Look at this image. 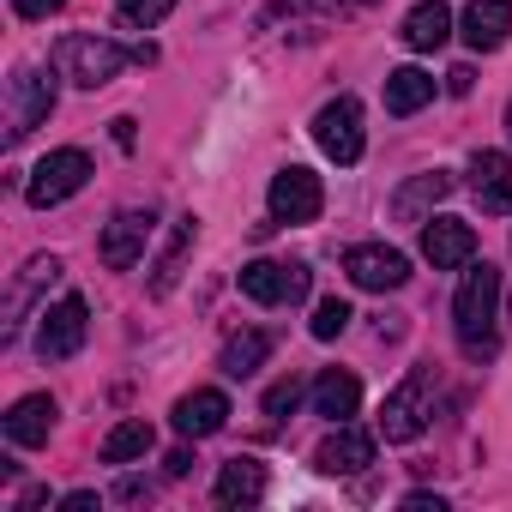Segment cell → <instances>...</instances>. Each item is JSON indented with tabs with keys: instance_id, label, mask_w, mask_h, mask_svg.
Returning a JSON list of instances; mask_svg holds the SVG:
<instances>
[{
	"instance_id": "cell-1",
	"label": "cell",
	"mask_w": 512,
	"mask_h": 512,
	"mask_svg": "<svg viewBox=\"0 0 512 512\" xmlns=\"http://www.w3.org/2000/svg\"><path fill=\"white\" fill-rule=\"evenodd\" d=\"M494 314H500V272L482 260V266L464 272V284H458V296H452L458 350H464L470 362H488V356L500 350V338H494Z\"/></svg>"
},
{
	"instance_id": "cell-2",
	"label": "cell",
	"mask_w": 512,
	"mask_h": 512,
	"mask_svg": "<svg viewBox=\"0 0 512 512\" xmlns=\"http://www.w3.org/2000/svg\"><path fill=\"white\" fill-rule=\"evenodd\" d=\"M127 61H133V49H121L109 37H61L55 43V73L73 79V85H85V91H103Z\"/></svg>"
},
{
	"instance_id": "cell-3",
	"label": "cell",
	"mask_w": 512,
	"mask_h": 512,
	"mask_svg": "<svg viewBox=\"0 0 512 512\" xmlns=\"http://www.w3.org/2000/svg\"><path fill=\"white\" fill-rule=\"evenodd\" d=\"M49 109H55V73H43V67H19L13 85H7V145L31 139V133L49 121Z\"/></svg>"
},
{
	"instance_id": "cell-4",
	"label": "cell",
	"mask_w": 512,
	"mask_h": 512,
	"mask_svg": "<svg viewBox=\"0 0 512 512\" xmlns=\"http://www.w3.org/2000/svg\"><path fill=\"white\" fill-rule=\"evenodd\" d=\"M85 181H91V157H85L79 145H61V151H49V157L31 169V181H25V199H31L37 211H49V205L73 199Z\"/></svg>"
},
{
	"instance_id": "cell-5",
	"label": "cell",
	"mask_w": 512,
	"mask_h": 512,
	"mask_svg": "<svg viewBox=\"0 0 512 512\" xmlns=\"http://www.w3.org/2000/svg\"><path fill=\"white\" fill-rule=\"evenodd\" d=\"M314 145L338 163V169H350V163H362V103L356 97H338V103H326L320 115H314Z\"/></svg>"
},
{
	"instance_id": "cell-6",
	"label": "cell",
	"mask_w": 512,
	"mask_h": 512,
	"mask_svg": "<svg viewBox=\"0 0 512 512\" xmlns=\"http://www.w3.org/2000/svg\"><path fill=\"white\" fill-rule=\"evenodd\" d=\"M308 284H314V272H308L302 260H290V266H278V260H253V266H241V296H247V302H260V308L302 302Z\"/></svg>"
},
{
	"instance_id": "cell-7",
	"label": "cell",
	"mask_w": 512,
	"mask_h": 512,
	"mask_svg": "<svg viewBox=\"0 0 512 512\" xmlns=\"http://www.w3.org/2000/svg\"><path fill=\"white\" fill-rule=\"evenodd\" d=\"M266 205H272V223H314V217H320V205H326V187H320V175H314V169L290 163V169H278V175H272Z\"/></svg>"
},
{
	"instance_id": "cell-8",
	"label": "cell",
	"mask_w": 512,
	"mask_h": 512,
	"mask_svg": "<svg viewBox=\"0 0 512 512\" xmlns=\"http://www.w3.org/2000/svg\"><path fill=\"white\" fill-rule=\"evenodd\" d=\"M85 332H91V308H85V296H61L55 308H43L37 356H43V362H67V356H79Z\"/></svg>"
},
{
	"instance_id": "cell-9",
	"label": "cell",
	"mask_w": 512,
	"mask_h": 512,
	"mask_svg": "<svg viewBox=\"0 0 512 512\" xmlns=\"http://www.w3.org/2000/svg\"><path fill=\"white\" fill-rule=\"evenodd\" d=\"M344 272H350L356 290H374V296L410 284V260H404L398 247H386V241H362V247H350V253H344Z\"/></svg>"
},
{
	"instance_id": "cell-10",
	"label": "cell",
	"mask_w": 512,
	"mask_h": 512,
	"mask_svg": "<svg viewBox=\"0 0 512 512\" xmlns=\"http://www.w3.org/2000/svg\"><path fill=\"white\" fill-rule=\"evenodd\" d=\"M428 368H410L404 374V386L386 398V410H380V434L392 440V446H404V440H416L422 428H428Z\"/></svg>"
},
{
	"instance_id": "cell-11",
	"label": "cell",
	"mask_w": 512,
	"mask_h": 512,
	"mask_svg": "<svg viewBox=\"0 0 512 512\" xmlns=\"http://www.w3.org/2000/svg\"><path fill=\"white\" fill-rule=\"evenodd\" d=\"M422 260H428L434 272L470 266V260H476V229L458 223V217H428V223H422Z\"/></svg>"
},
{
	"instance_id": "cell-12",
	"label": "cell",
	"mask_w": 512,
	"mask_h": 512,
	"mask_svg": "<svg viewBox=\"0 0 512 512\" xmlns=\"http://www.w3.org/2000/svg\"><path fill=\"white\" fill-rule=\"evenodd\" d=\"M151 223H157L151 211H115V217H109V229H103V247H97L109 272H127V266H139V260H145Z\"/></svg>"
},
{
	"instance_id": "cell-13",
	"label": "cell",
	"mask_w": 512,
	"mask_h": 512,
	"mask_svg": "<svg viewBox=\"0 0 512 512\" xmlns=\"http://www.w3.org/2000/svg\"><path fill=\"white\" fill-rule=\"evenodd\" d=\"M470 193L488 217L512 211V157L506 151H476L470 157Z\"/></svg>"
},
{
	"instance_id": "cell-14",
	"label": "cell",
	"mask_w": 512,
	"mask_h": 512,
	"mask_svg": "<svg viewBox=\"0 0 512 512\" xmlns=\"http://www.w3.org/2000/svg\"><path fill=\"white\" fill-rule=\"evenodd\" d=\"M314 464H320L326 476H356V470H368V464H374V434H362V428L338 422V434H326V440H320Z\"/></svg>"
},
{
	"instance_id": "cell-15",
	"label": "cell",
	"mask_w": 512,
	"mask_h": 512,
	"mask_svg": "<svg viewBox=\"0 0 512 512\" xmlns=\"http://www.w3.org/2000/svg\"><path fill=\"white\" fill-rule=\"evenodd\" d=\"M458 25H464V43H470L476 55H494V49L512 37V0H470Z\"/></svg>"
},
{
	"instance_id": "cell-16",
	"label": "cell",
	"mask_w": 512,
	"mask_h": 512,
	"mask_svg": "<svg viewBox=\"0 0 512 512\" xmlns=\"http://www.w3.org/2000/svg\"><path fill=\"white\" fill-rule=\"evenodd\" d=\"M223 422H229V398H223L217 386H199V392L175 398V434H181V440H205V434H217Z\"/></svg>"
},
{
	"instance_id": "cell-17",
	"label": "cell",
	"mask_w": 512,
	"mask_h": 512,
	"mask_svg": "<svg viewBox=\"0 0 512 512\" xmlns=\"http://www.w3.org/2000/svg\"><path fill=\"white\" fill-rule=\"evenodd\" d=\"M458 181L446 175V169H428V175H416V181H404L398 193H392V217L398 223H428V211L452 193Z\"/></svg>"
},
{
	"instance_id": "cell-18",
	"label": "cell",
	"mask_w": 512,
	"mask_h": 512,
	"mask_svg": "<svg viewBox=\"0 0 512 512\" xmlns=\"http://www.w3.org/2000/svg\"><path fill=\"white\" fill-rule=\"evenodd\" d=\"M49 434H55V398L49 392H31L7 410V440L13 446H49Z\"/></svg>"
},
{
	"instance_id": "cell-19",
	"label": "cell",
	"mask_w": 512,
	"mask_h": 512,
	"mask_svg": "<svg viewBox=\"0 0 512 512\" xmlns=\"http://www.w3.org/2000/svg\"><path fill=\"white\" fill-rule=\"evenodd\" d=\"M217 506H253V500H266V464L260 458H229L217 470Z\"/></svg>"
},
{
	"instance_id": "cell-20",
	"label": "cell",
	"mask_w": 512,
	"mask_h": 512,
	"mask_svg": "<svg viewBox=\"0 0 512 512\" xmlns=\"http://www.w3.org/2000/svg\"><path fill=\"white\" fill-rule=\"evenodd\" d=\"M356 410H362V380L344 374V368H326V374L314 380V416H326V422H350Z\"/></svg>"
},
{
	"instance_id": "cell-21",
	"label": "cell",
	"mask_w": 512,
	"mask_h": 512,
	"mask_svg": "<svg viewBox=\"0 0 512 512\" xmlns=\"http://www.w3.org/2000/svg\"><path fill=\"white\" fill-rule=\"evenodd\" d=\"M398 37H404V49H416V55L440 49V43L452 37V13H446V0H422V7H410Z\"/></svg>"
},
{
	"instance_id": "cell-22",
	"label": "cell",
	"mask_w": 512,
	"mask_h": 512,
	"mask_svg": "<svg viewBox=\"0 0 512 512\" xmlns=\"http://www.w3.org/2000/svg\"><path fill=\"white\" fill-rule=\"evenodd\" d=\"M422 103H434V73H422V67L386 73V115H416Z\"/></svg>"
},
{
	"instance_id": "cell-23",
	"label": "cell",
	"mask_w": 512,
	"mask_h": 512,
	"mask_svg": "<svg viewBox=\"0 0 512 512\" xmlns=\"http://www.w3.org/2000/svg\"><path fill=\"white\" fill-rule=\"evenodd\" d=\"M193 235H199V217H181V223H175V235H169V247L157 253V266H151V296H169V290H175V278H181V260H187Z\"/></svg>"
},
{
	"instance_id": "cell-24",
	"label": "cell",
	"mask_w": 512,
	"mask_h": 512,
	"mask_svg": "<svg viewBox=\"0 0 512 512\" xmlns=\"http://www.w3.org/2000/svg\"><path fill=\"white\" fill-rule=\"evenodd\" d=\"M266 356H272V338H266V332H241V338H229V344H223L217 368H223L229 380H253Z\"/></svg>"
},
{
	"instance_id": "cell-25",
	"label": "cell",
	"mask_w": 512,
	"mask_h": 512,
	"mask_svg": "<svg viewBox=\"0 0 512 512\" xmlns=\"http://www.w3.org/2000/svg\"><path fill=\"white\" fill-rule=\"evenodd\" d=\"M55 278H61V260H55V253H37V260L25 266V278H19V290H13V320H7V338L25 326V308H31L37 284H55Z\"/></svg>"
},
{
	"instance_id": "cell-26",
	"label": "cell",
	"mask_w": 512,
	"mask_h": 512,
	"mask_svg": "<svg viewBox=\"0 0 512 512\" xmlns=\"http://www.w3.org/2000/svg\"><path fill=\"white\" fill-rule=\"evenodd\" d=\"M151 422H121V428H109V440H103V464H133V458H145L151 452Z\"/></svg>"
},
{
	"instance_id": "cell-27",
	"label": "cell",
	"mask_w": 512,
	"mask_h": 512,
	"mask_svg": "<svg viewBox=\"0 0 512 512\" xmlns=\"http://www.w3.org/2000/svg\"><path fill=\"white\" fill-rule=\"evenodd\" d=\"M350 320H356V314H350V302H344V296H326V302L314 308V320H308V332H314L320 344H332V338H338V332H344Z\"/></svg>"
},
{
	"instance_id": "cell-28",
	"label": "cell",
	"mask_w": 512,
	"mask_h": 512,
	"mask_svg": "<svg viewBox=\"0 0 512 512\" xmlns=\"http://www.w3.org/2000/svg\"><path fill=\"white\" fill-rule=\"evenodd\" d=\"M169 7H175V0H121L115 25H121V31H151L157 19H169Z\"/></svg>"
},
{
	"instance_id": "cell-29",
	"label": "cell",
	"mask_w": 512,
	"mask_h": 512,
	"mask_svg": "<svg viewBox=\"0 0 512 512\" xmlns=\"http://www.w3.org/2000/svg\"><path fill=\"white\" fill-rule=\"evenodd\" d=\"M296 404H302V380H296V374H290V380H278V386L266 392V416H272V422H284Z\"/></svg>"
},
{
	"instance_id": "cell-30",
	"label": "cell",
	"mask_w": 512,
	"mask_h": 512,
	"mask_svg": "<svg viewBox=\"0 0 512 512\" xmlns=\"http://www.w3.org/2000/svg\"><path fill=\"white\" fill-rule=\"evenodd\" d=\"M61 7H67V0H13V13H19V19H55Z\"/></svg>"
},
{
	"instance_id": "cell-31",
	"label": "cell",
	"mask_w": 512,
	"mask_h": 512,
	"mask_svg": "<svg viewBox=\"0 0 512 512\" xmlns=\"http://www.w3.org/2000/svg\"><path fill=\"white\" fill-rule=\"evenodd\" d=\"M470 85H476L470 67H452V73H446V91H452V97H470Z\"/></svg>"
},
{
	"instance_id": "cell-32",
	"label": "cell",
	"mask_w": 512,
	"mask_h": 512,
	"mask_svg": "<svg viewBox=\"0 0 512 512\" xmlns=\"http://www.w3.org/2000/svg\"><path fill=\"white\" fill-rule=\"evenodd\" d=\"M404 512H446L440 494H404Z\"/></svg>"
},
{
	"instance_id": "cell-33",
	"label": "cell",
	"mask_w": 512,
	"mask_h": 512,
	"mask_svg": "<svg viewBox=\"0 0 512 512\" xmlns=\"http://www.w3.org/2000/svg\"><path fill=\"white\" fill-rule=\"evenodd\" d=\"M61 512H97V494H91V488H79V494H67V500H61Z\"/></svg>"
},
{
	"instance_id": "cell-34",
	"label": "cell",
	"mask_w": 512,
	"mask_h": 512,
	"mask_svg": "<svg viewBox=\"0 0 512 512\" xmlns=\"http://www.w3.org/2000/svg\"><path fill=\"white\" fill-rule=\"evenodd\" d=\"M163 470H169V476H187V470H193V452H169Z\"/></svg>"
},
{
	"instance_id": "cell-35",
	"label": "cell",
	"mask_w": 512,
	"mask_h": 512,
	"mask_svg": "<svg viewBox=\"0 0 512 512\" xmlns=\"http://www.w3.org/2000/svg\"><path fill=\"white\" fill-rule=\"evenodd\" d=\"M506 139H512V103H506Z\"/></svg>"
},
{
	"instance_id": "cell-36",
	"label": "cell",
	"mask_w": 512,
	"mask_h": 512,
	"mask_svg": "<svg viewBox=\"0 0 512 512\" xmlns=\"http://www.w3.org/2000/svg\"><path fill=\"white\" fill-rule=\"evenodd\" d=\"M362 7H380V0H362Z\"/></svg>"
}]
</instances>
